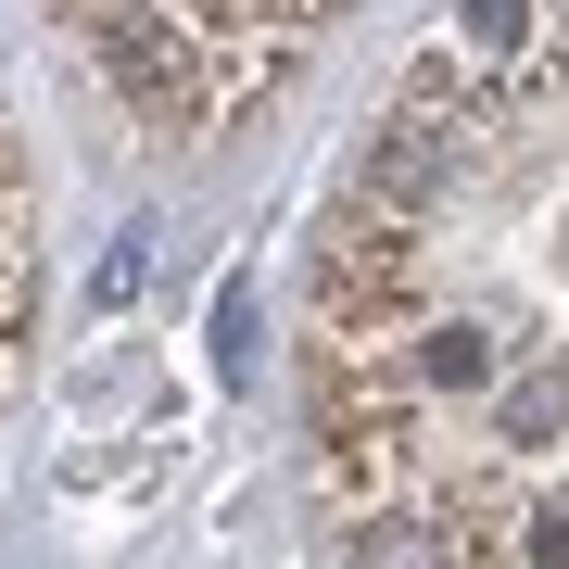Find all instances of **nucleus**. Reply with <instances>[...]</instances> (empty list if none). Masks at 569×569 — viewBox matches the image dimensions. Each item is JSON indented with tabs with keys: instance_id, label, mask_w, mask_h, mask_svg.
Segmentation results:
<instances>
[{
	"instance_id": "obj_1",
	"label": "nucleus",
	"mask_w": 569,
	"mask_h": 569,
	"mask_svg": "<svg viewBox=\"0 0 569 569\" xmlns=\"http://www.w3.org/2000/svg\"><path fill=\"white\" fill-rule=\"evenodd\" d=\"M329 569H569V0L406 63L305 291Z\"/></svg>"
},
{
	"instance_id": "obj_2",
	"label": "nucleus",
	"mask_w": 569,
	"mask_h": 569,
	"mask_svg": "<svg viewBox=\"0 0 569 569\" xmlns=\"http://www.w3.org/2000/svg\"><path fill=\"white\" fill-rule=\"evenodd\" d=\"M26 317H39V228H26V152L0 114V392L26 380Z\"/></svg>"
}]
</instances>
